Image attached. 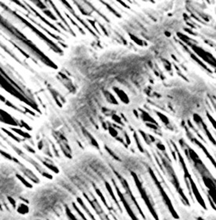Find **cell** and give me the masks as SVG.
<instances>
[{
	"label": "cell",
	"mask_w": 216,
	"mask_h": 220,
	"mask_svg": "<svg viewBox=\"0 0 216 220\" xmlns=\"http://www.w3.org/2000/svg\"><path fill=\"white\" fill-rule=\"evenodd\" d=\"M17 178H18V179L20 180V181H22V183L24 184V185H25V186H26V187H28V188H32V187H33V186H32V185H31V184L29 183V182H28V181H27L26 180L24 179V178H23V177H21V175H19V174H17Z\"/></svg>",
	"instance_id": "obj_2"
},
{
	"label": "cell",
	"mask_w": 216,
	"mask_h": 220,
	"mask_svg": "<svg viewBox=\"0 0 216 220\" xmlns=\"http://www.w3.org/2000/svg\"><path fill=\"white\" fill-rule=\"evenodd\" d=\"M73 206H74V209H75V210H76V212H78V215H79L81 216V218L82 219H83V220H88V219H87V218H85V216H84V215L83 213H82V212H81V211H80L79 209H78V207H77V205H76L75 204H73Z\"/></svg>",
	"instance_id": "obj_3"
},
{
	"label": "cell",
	"mask_w": 216,
	"mask_h": 220,
	"mask_svg": "<svg viewBox=\"0 0 216 220\" xmlns=\"http://www.w3.org/2000/svg\"><path fill=\"white\" fill-rule=\"evenodd\" d=\"M18 212L21 213V214H25L27 212H29V208L27 207L26 205L25 204H21L19 206V208H18Z\"/></svg>",
	"instance_id": "obj_1"
},
{
	"label": "cell",
	"mask_w": 216,
	"mask_h": 220,
	"mask_svg": "<svg viewBox=\"0 0 216 220\" xmlns=\"http://www.w3.org/2000/svg\"><path fill=\"white\" fill-rule=\"evenodd\" d=\"M8 200L9 201H10V204H11V205L13 206V208H15V207H16V201H15L12 197H10V196H9L8 197Z\"/></svg>",
	"instance_id": "obj_4"
}]
</instances>
